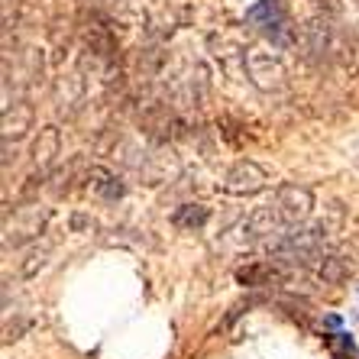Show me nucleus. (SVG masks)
<instances>
[{
	"label": "nucleus",
	"mask_w": 359,
	"mask_h": 359,
	"mask_svg": "<svg viewBox=\"0 0 359 359\" xmlns=\"http://www.w3.org/2000/svg\"><path fill=\"white\" fill-rule=\"evenodd\" d=\"M246 20H250L262 36H269L276 46L288 42V13H285L282 0H259L256 7L246 10Z\"/></svg>",
	"instance_id": "obj_1"
},
{
	"label": "nucleus",
	"mask_w": 359,
	"mask_h": 359,
	"mask_svg": "<svg viewBox=\"0 0 359 359\" xmlns=\"http://www.w3.org/2000/svg\"><path fill=\"white\" fill-rule=\"evenodd\" d=\"M266 182H269V175L256 165V162H236V165L226 172L224 182H220V191L233 194V198H246V194L262 191Z\"/></svg>",
	"instance_id": "obj_2"
},
{
	"label": "nucleus",
	"mask_w": 359,
	"mask_h": 359,
	"mask_svg": "<svg viewBox=\"0 0 359 359\" xmlns=\"http://www.w3.org/2000/svg\"><path fill=\"white\" fill-rule=\"evenodd\" d=\"M246 68H250V78L259 88H272V84H282L285 78V68L276 55L269 52H259V49H250L246 52Z\"/></svg>",
	"instance_id": "obj_3"
},
{
	"label": "nucleus",
	"mask_w": 359,
	"mask_h": 359,
	"mask_svg": "<svg viewBox=\"0 0 359 359\" xmlns=\"http://www.w3.org/2000/svg\"><path fill=\"white\" fill-rule=\"evenodd\" d=\"M276 204H278V210H282L285 217H288V224H294V220L304 217V214L311 210L314 198H311L308 188H298V184H285L282 191H278Z\"/></svg>",
	"instance_id": "obj_4"
},
{
	"label": "nucleus",
	"mask_w": 359,
	"mask_h": 359,
	"mask_svg": "<svg viewBox=\"0 0 359 359\" xmlns=\"http://www.w3.org/2000/svg\"><path fill=\"white\" fill-rule=\"evenodd\" d=\"M91 188L104 201H117L120 194H123V184L110 175V172H104V168H94V172H91Z\"/></svg>",
	"instance_id": "obj_5"
},
{
	"label": "nucleus",
	"mask_w": 359,
	"mask_h": 359,
	"mask_svg": "<svg viewBox=\"0 0 359 359\" xmlns=\"http://www.w3.org/2000/svg\"><path fill=\"white\" fill-rule=\"evenodd\" d=\"M204 220H208V208H201V204H184L175 214V226H182V230L204 226Z\"/></svg>",
	"instance_id": "obj_6"
}]
</instances>
